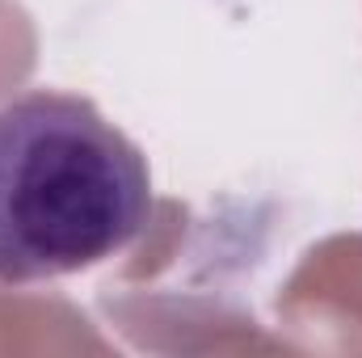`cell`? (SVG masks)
<instances>
[{
	"mask_svg": "<svg viewBox=\"0 0 362 358\" xmlns=\"http://www.w3.org/2000/svg\"><path fill=\"white\" fill-rule=\"evenodd\" d=\"M148 219V161L89 97L30 89L0 105V282L89 270Z\"/></svg>",
	"mask_w": 362,
	"mask_h": 358,
	"instance_id": "1",
	"label": "cell"
}]
</instances>
